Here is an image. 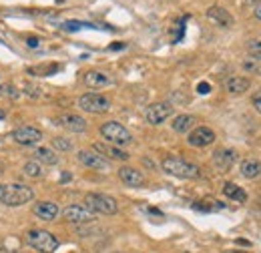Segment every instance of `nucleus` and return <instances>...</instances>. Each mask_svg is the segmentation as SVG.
Wrapping results in <instances>:
<instances>
[{
	"mask_svg": "<svg viewBox=\"0 0 261 253\" xmlns=\"http://www.w3.org/2000/svg\"><path fill=\"white\" fill-rule=\"evenodd\" d=\"M76 159H79L81 165H85V167H89V169H95V171H107V169H109V161L102 157V155H98L97 151H93V149H83V151H79V153H76Z\"/></svg>",
	"mask_w": 261,
	"mask_h": 253,
	"instance_id": "nucleus-10",
	"label": "nucleus"
},
{
	"mask_svg": "<svg viewBox=\"0 0 261 253\" xmlns=\"http://www.w3.org/2000/svg\"><path fill=\"white\" fill-rule=\"evenodd\" d=\"M24 241L33 249L40 253H55L59 249V239L46 229H31V231H27Z\"/></svg>",
	"mask_w": 261,
	"mask_h": 253,
	"instance_id": "nucleus-3",
	"label": "nucleus"
},
{
	"mask_svg": "<svg viewBox=\"0 0 261 253\" xmlns=\"http://www.w3.org/2000/svg\"><path fill=\"white\" fill-rule=\"evenodd\" d=\"M85 205L100 215H115L119 211V205H117V199H113L111 195H105V193H89L85 197Z\"/></svg>",
	"mask_w": 261,
	"mask_h": 253,
	"instance_id": "nucleus-5",
	"label": "nucleus"
},
{
	"mask_svg": "<svg viewBox=\"0 0 261 253\" xmlns=\"http://www.w3.org/2000/svg\"><path fill=\"white\" fill-rule=\"evenodd\" d=\"M223 195L229 197V199H233V201H239V203L247 201V193L241 189L239 185H235V183H225L223 185Z\"/></svg>",
	"mask_w": 261,
	"mask_h": 253,
	"instance_id": "nucleus-22",
	"label": "nucleus"
},
{
	"mask_svg": "<svg viewBox=\"0 0 261 253\" xmlns=\"http://www.w3.org/2000/svg\"><path fill=\"white\" fill-rule=\"evenodd\" d=\"M253 14H255V18H257V20H261V2H257V4H255Z\"/></svg>",
	"mask_w": 261,
	"mask_h": 253,
	"instance_id": "nucleus-32",
	"label": "nucleus"
},
{
	"mask_svg": "<svg viewBox=\"0 0 261 253\" xmlns=\"http://www.w3.org/2000/svg\"><path fill=\"white\" fill-rule=\"evenodd\" d=\"M61 181H63V183H66V181H70V173H66V171H65V175L61 177Z\"/></svg>",
	"mask_w": 261,
	"mask_h": 253,
	"instance_id": "nucleus-35",
	"label": "nucleus"
},
{
	"mask_svg": "<svg viewBox=\"0 0 261 253\" xmlns=\"http://www.w3.org/2000/svg\"><path fill=\"white\" fill-rule=\"evenodd\" d=\"M213 141H215V133L209 127H195L193 131H189V137H187V143L191 147H197V149L207 147Z\"/></svg>",
	"mask_w": 261,
	"mask_h": 253,
	"instance_id": "nucleus-12",
	"label": "nucleus"
},
{
	"mask_svg": "<svg viewBox=\"0 0 261 253\" xmlns=\"http://www.w3.org/2000/svg\"><path fill=\"white\" fill-rule=\"evenodd\" d=\"M34 157L38 159V163H44V165H57V163H59V157H57V153H55L53 149H46V147H40V149H36Z\"/></svg>",
	"mask_w": 261,
	"mask_h": 253,
	"instance_id": "nucleus-23",
	"label": "nucleus"
},
{
	"mask_svg": "<svg viewBox=\"0 0 261 253\" xmlns=\"http://www.w3.org/2000/svg\"><path fill=\"white\" fill-rule=\"evenodd\" d=\"M83 81H85V85L89 89H105V87H109L113 83V79L107 72H100V70H89V72H85Z\"/></svg>",
	"mask_w": 261,
	"mask_h": 253,
	"instance_id": "nucleus-17",
	"label": "nucleus"
},
{
	"mask_svg": "<svg viewBox=\"0 0 261 253\" xmlns=\"http://www.w3.org/2000/svg\"><path fill=\"white\" fill-rule=\"evenodd\" d=\"M111 48H113V50H119V48H125V44H123V42H115Z\"/></svg>",
	"mask_w": 261,
	"mask_h": 253,
	"instance_id": "nucleus-34",
	"label": "nucleus"
},
{
	"mask_svg": "<svg viewBox=\"0 0 261 253\" xmlns=\"http://www.w3.org/2000/svg\"><path fill=\"white\" fill-rule=\"evenodd\" d=\"M207 18L211 22H215L217 27H221V29H229L233 24V16L229 14L225 8H221V6H211L207 10Z\"/></svg>",
	"mask_w": 261,
	"mask_h": 253,
	"instance_id": "nucleus-18",
	"label": "nucleus"
},
{
	"mask_svg": "<svg viewBox=\"0 0 261 253\" xmlns=\"http://www.w3.org/2000/svg\"><path fill=\"white\" fill-rule=\"evenodd\" d=\"M22 91H24V95H29L31 98H40V96H44L42 95V89L33 85V83H27V85L22 87Z\"/></svg>",
	"mask_w": 261,
	"mask_h": 253,
	"instance_id": "nucleus-27",
	"label": "nucleus"
},
{
	"mask_svg": "<svg viewBox=\"0 0 261 253\" xmlns=\"http://www.w3.org/2000/svg\"><path fill=\"white\" fill-rule=\"evenodd\" d=\"M53 147L57 149V151H70L72 149V143L65 139V137H55L53 139Z\"/></svg>",
	"mask_w": 261,
	"mask_h": 253,
	"instance_id": "nucleus-26",
	"label": "nucleus"
},
{
	"mask_svg": "<svg viewBox=\"0 0 261 253\" xmlns=\"http://www.w3.org/2000/svg\"><path fill=\"white\" fill-rule=\"evenodd\" d=\"M79 107L87 113L102 115V113L111 111V98L105 95H98V93H85L79 98Z\"/></svg>",
	"mask_w": 261,
	"mask_h": 253,
	"instance_id": "nucleus-6",
	"label": "nucleus"
},
{
	"mask_svg": "<svg viewBox=\"0 0 261 253\" xmlns=\"http://www.w3.org/2000/svg\"><path fill=\"white\" fill-rule=\"evenodd\" d=\"M33 213L36 217H40L42 221H55V219L59 217L61 209H59V205L53 203V201H38L33 207Z\"/></svg>",
	"mask_w": 261,
	"mask_h": 253,
	"instance_id": "nucleus-15",
	"label": "nucleus"
},
{
	"mask_svg": "<svg viewBox=\"0 0 261 253\" xmlns=\"http://www.w3.org/2000/svg\"><path fill=\"white\" fill-rule=\"evenodd\" d=\"M12 141H16L18 145H24V147H33L42 141V131L36 127L22 125L12 131Z\"/></svg>",
	"mask_w": 261,
	"mask_h": 253,
	"instance_id": "nucleus-9",
	"label": "nucleus"
},
{
	"mask_svg": "<svg viewBox=\"0 0 261 253\" xmlns=\"http://www.w3.org/2000/svg\"><path fill=\"white\" fill-rule=\"evenodd\" d=\"M63 217L68 223H93L97 221V213L91 211L87 205H68L63 211Z\"/></svg>",
	"mask_w": 261,
	"mask_h": 253,
	"instance_id": "nucleus-8",
	"label": "nucleus"
},
{
	"mask_svg": "<svg viewBox=\"0 0 261 253\" xmlns=\"http://www.w3.org/2000/svg\"><path fill=\"white\" fill-rule=\"evenodd\" d=\"M241 175L245 179H257L261 175V161L257 159H243L241 161Z\"/></svg>",
	"mask_w": 261,
	"mask_h": 253,
	"instance_id": "nucleus-20",
	"label": "nucleus"
},
{
	"mask_svg": "<svg viewBox=\"0 0 261 253\" xmlns=\"http://www.w3.org/2000/svg\"><path fill=\"white\" fill-rule=\"evenodd\" d=\"M34 199L33 187L24 183H2L0 185V203L8 207H20Z\"/></svg>",
	"mask_w": 261,
	"mask_h": 253,
	"instance_id": "nucleus-1",
	"label": "nucleus"
},
{
	"mask_svg": "<svg viewBox=\"0 0 261 253\" xmlns=\"http://www.w3.org/2000/svg\"><path fill=\"white\" fill-rule=\"evenodd\" d=\"M119 179H121L127 187H143V185L147 183L145 175H143L139 169H135V167H121V169H119Z\"/></svg>",
	"mask_w": 261,
	"mask_h": 253,
	"instance_id": "nucleus-14",
	"label": "nucleus"
},
{
	"mask_svg": "<svg viewBox=\"0 0 261 253\" xmlns=\"http://www.w3.org/2000/svg\"><path fill=\"white\" fill-rule=\"evenodd\" d=\"M83 27H89V29H91V24H87V22H76V20H68V22H65L66 31H79V29H83Z\"/></svg>",
	"mask_w": 261,
	"mask_h": 253,
	"instance_id": "nucleus-29",
	"label": "nucleus"
},
{
	"mask_svg": "<svg viewBox=\"0 0 261 253\" xmlns=\"http://www.w3.org/2000/svg\"><path fill=\"white\" fill-rule=\"evenodd\" d=\"M2 173H4V167H2V163H0V175H2Z\"/></svg>",
	"mask_w": 261,
	"mask_h": 253,
	"instance_id": "nucleus-37",
	"label": "nucleus"
},
{
	"mask_svg": "<svg viewBox=\"0 0 261 253\" xmlns=\"http://www.w3.org/2000/svg\"><path fill=\"white\" fill-rule=\"evenodd\" d=\"M193 125H195V117H191V115H177L171 123L175 133H189Z\"/></svg>",
	"mask_w": 261,
	"mask_h": 253,
	"instance_id": "nucleus-21",
	"label": "nucleus"
},
{
	"mask_svg": "<svg viewBox=\"0 0 261 253\" xmlns=\"http://www.w3.org/2000/svg\"><path fill=\"white\" fill-rule=\"evenodd\" d=\"M0 95L10 96V98H18L20 93H18V91H16V87H12V85H2V87H0Z\"/></svg>",
	"mask_w": 261,
	"mask_h": 253,
	"instance_id": "nucleus-28",
	"label": "nucleus"
},
{
	"mask_svg": "<svg viewBox=\"0 0 261 253\" xmlns=\"http://www.w3.org/2000/svg\"><path fill=\"white\" fill-rule=\"evenodd\" d=\"M173 105L171 103H153V105H149L147 107V111H145V121L149 123V125H161L165 123L171 115H173Z\"/></svg>",
	"mask_w": 261,
	"mask_h": 253,
	"instance_id": "nucleus-7",
	"label": "nucleus"
},
{
	"mask_svg": "<svg viewBox=\"0 0 261 253\" xmlns=\"http://www.w3.org/2000/svg\"><path fill=\"white\" fill-rule=\"evenodd\" d=\"M209 91H211V85H209V83H199V85H197V93H199V95H207Z\"/></svg>",
	"mask_w": 261,
	"mask_h": 253,
	"instance_id": "nucleus-31",
	"label": "nucleus"
},
{
	"mask_svg": "<svg viewBox=\"0 0 261 253\" xmlns=\"http://www.w3.org/2000/svg\"><path fill=\"white\" fill-rule=\"evenodd\" d=\"M235 161H237V153H235L233 149L221 147V149H217V151L213 153V165H215V169L221 171V173L229 171V169L235 165Z\"/></svg>",
	"mask_w": 261,
	"mask_h": 253,
	"instance_id": "nucleus-13",
	"label": "nucleus"
},
{
	"mask_svg": "<svg viewBox=\"0 0 261 253\" xmlns=\"http://www.w3.org/2000/svg\"><path fill=\"white\" fill-rule=\"evenodd\" d=\"M55 123L66 131H70V133H85L87 131V121L76 113H63L55 119Z\"/></svg>",
	"mask_w": 261,
	"mask_h": 253,
	"instance_id": "nucleus-11",
	"label": "nucleus"
},
{
	"mask_svg": "<svg viewBox=\"0 0 261 253\" xmlns=\"http://www.w3.org/2000/svg\"><path fill=\"white\" fill-rule=\"evenodd\" d=\"M100 135L111 143V145H117V147H125L133 141V135L125 125L117 123V121H107L100 125Z\"/></svg>",
	"mask_w": 261,
	"mask_h": 253,
	"instance_id": "nucleus-4",
	"label": "nucleus"
},
{
	"mask_svg": "<svg viewBox=\"0 0 261 253\" xmlns=\"http://www.w3.org/2000/svg\"><path fill=\"white\" fill-rule=\"evenodd\" d=\"M247 53H249L251 59L261 61V38H255V40H249L247 42Z\"/></svg>",
	"mask_w": 261,
	"mask_h": 253,
	"instance_id": "nucleus-25",
	"label": "nucleus"
},
{
	"mask_svg": "<svg viewBox=\"0 0 261 253\" xmlns=\"http://www.w3.org/2000/svg\"><path fill=\"white\" fill-rule=\"evenodd\" d=\"M22 173H24L27 177H31V179H40V177H42V167H40L38 161H29V163L22 167Z\"/></svg>",
	"mask_w": 261,
	"mask_h": 253,
	"instance_id": "nucleus-24",
	"label": "nucleus"
},
{
	"mask_svg": "<svg viewBox=\"0 0 261 253\" xmlns=\"http://www.w3.org/2000/svg\"><path fill=\"white\" fill-rule=\"evenodd\" d=\"M251 103H253L255 111L261 115V89H257V91H255V95H253V98H251Z\"/></svg>",
	"mask_w": 261,
	"mask_h": 253,
	"instance_id": "nucleus-30",
	"label": "nucleus"
},
{
	"mask_svg": "<svg viewBox=\"0 0 261 253\" xmlns=\"http://www.w3.org/2000/svg\"><path fill=\"white\" fill-rule=\"evenodd\" d=\"M249 87H251V81L245 77H229L225 81V91L231 95H243L249 91Z\"/></svg>",
	"mask_w": 261,
	"mask_h": 253,
	"instance_id": "nucleus-19",
	"label": "nucleus"
},
{
	"mask_svg": "<svg viewBox=\"0 0 261 253\" xmlns=\"http://www.w3.org/2000/svg\"><path fill=\"white\" fill-rule=\"evenodd\" d=\"M161 169L167 175L177 177V179H199L201 177V169L195 163H189L181 157H165Z\"/></svg>",
	"mask_w": 261,
	"mask_h": 253,
	"instance_id": "nucleus-2",
	"label": "nucleus"
},
{
	"mask_svg": "<svg viewBox=\"0 0 261 253\" xmlns=\"http://www.w3.org/2000/svg\"><path fill=\"white\" fill-rule=\"evenodd\" d=\"M0 253H10V251H4V249H0Z\"/></svg>",
	"mask_w": 261,
	"mask_h": 253,
	"instance_id": "nucleus-38",
	"label": "nucleus"
},
{
	"mask_svg": "<svg viewBox=\"0 0 261 253\" xmlns=\"http://www.w3.org/2000/svg\"><path fill=\"white\" fill-rule=\"evenodd\" d=\"M4 117H6V113H4V111H2V109H0V121H2V119H4Z\"/></svg>",
	"mask_w": 261,
	"mask_h": 253,
	"instance_id": "nucleus-36",
	"label": "nucleus"
},
{
	"mask_svg": "<svg viewBox=\"0 0 261 253\" xmlns=\"http://www.w3.org/2000/svg\"><path fill=\"white\" fill-rule=\"evenodd\" d=\"M93 151H97L98 155H102V157L115 159V161H129L130 157L127 151H123L121 147L111 145V143H95Z\"/></svg>",
	"mask_w": 261,
	"mask_h": 253,
	"instance_id": "nucleus-16",
	"label": "nucleus"
},
{
	"mask_svg": "<svg viewBox=\"0 0 261 253\" xmlns=\"http://www.w3.org/2000/svg\"><path fill=\"white\" fill-rule=\"evenodd\" d=\"M27 42H29V46H31V48H36V46H38V38H36V36H31Z\"/></svg>",
	"mask_w": 261,
	"mask_h": 253,
	"instance_id": "nucleus-33",
	"label": "nucleus"
}]
</instances>
